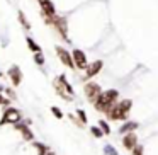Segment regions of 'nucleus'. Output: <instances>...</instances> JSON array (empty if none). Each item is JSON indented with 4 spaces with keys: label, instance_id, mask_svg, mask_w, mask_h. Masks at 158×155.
<instances>
[{
    "label": "nucleus",
    "instance_id": "nucleus-1",
    "mask_svg": "<svg viewBox=\"0 0 158 155\" xmlns=\"http://www.w3.org/2000/svg\"><path fill=\"white\" fill-rule=\"evenodd\" d=\"M131 107H133V101L131 99H123V101H116L112 106H109L104 114L109 121H124L131 113Z\"/></svg>",
    "mask_w": 158,
    "mask_h": 155
},
{
    "label": "nucleus",
    "instance_id": "nucleus-2",
    "mask_svg": "<svg viewBox=\"0 0 158 155\" xmlns=\"http://www.w3.org/2000/svg\"><path fill=\"white\" fill-rule=\"evenodd\" d=\"M116 101H119V90L117 89H109V90H102L92 104H94V107H95L97 111L104 113V111H106L109 106H112Z\"/></svg>",
    "mask_w": 158,
    "mask_h": 155
},
{
    "label": "nucleus",
    "instance_id": "nucleus-3",
    "mask_svg": "<svg viewBox=\"0 0 158 155\" xmlns=\"http://www.w3.org/2000/svg\"><path fill=\"white\" fill-rule=\"evenodd\" d=\"M53 87H55L56 94H58L61 99L65 101H72L73 96H75V90H73V87L70 85V82L66 80L65 75H58L55 80H53Z\"/></svg>",
    "mask_w": 158,
    "mask_h": 155
},
{
    "label": "nucleus",
    "instance_id": "nucleus-4",
    "mask_svg": "<svg viewBox=\"0 0 158 155\" xmlns=\"http://www.w3.org/2000/svg\"><path fill=\"white\" fill-rule=\"evenodd\" d=\"M22 119V113L17 109V107H12V106H7L2 113V118H0V126L4 124H15L17 121Z\"/></svg>",
    "mask_w": 158,
    "mask_h": 155
},
{
    "label": "nucleus",
    "instance_id": "nucleus-5",
    "mask_svg": "<svg viewBox=\"0 0 158 155\" xmlns=\"http://www.w3.org/2000/svg\"><path fill=\"white\" fill-rule=\"evenodd\" d=\"M49 26H53V28L56 29V32H58L65 41H68V22H66L65 17L55 15V17H51V21H49Z\"/></svg>",
    "mask_w": 158,
    "mask_h": 155
},
{
    "label": "nucleus",
    "instance_id": "nucleus-6",
    "mask_svg": "<svg viewBox=\"0 0 158 155\" xmlns=\"http://www.w3.org/2000/svg\"><path fill=\"white\" fill-rule=\"evenodd\" d=\"M39 2V7H41V15L43 19L46 21V24H49L51 17L56 15V9H55V4H53L51 0H38Z\"/></svg>",
    "mask_w": 158,
    "mask_h": 155
},
{
    "label": "nucleus",
    "instance_id": "nucleus-7",
    "mask_svg": "<svg viewBox=\"0 0 158 155\" xmlns=\"http://www.w3.org/2000/svg\"><path fill=\"white\" fill-rule=\"evenodd\" d=\"M72 60H73L75 68L80 70V72H83V70H85V67L89 65V60H87L85 51H82V50H78V48L72 51Z\"/></svg>",
    "mask_w": 158,
    "mask_h": 155
},
{
    "label": "nucleus",
    "instance_id": "nucleus-8",
    "mask_svg": "<svg viewBox=\"0 0 158 155\" xmlns=\"http://www.w3.org/2000/svg\"><path fill=\"white\" fill-rule=\"evenodd\" d=\"M104 68V62L102 60H95V62H92V63H89V65L85 67V75H83V79L85 80H90V79H94L95 75H99L100 73V70Z\"/></svg>",
    "mask_w": 158,
    "mask_h": 155
},
{
    "label": "nucleus",
    "instance_id": "nucleus-9",
    "mask_svg": "<svg viewBox=\"0 0 158 155\" xmlns=\"http://www.w3.org/2000/svg\"><path fill=\"white\" fill-rule=\"evenodd\" d=\"M83 92H85L87 99H89L90 102H94V101L97 99V96L102 92V89H100V85L97 82H87L85 85H83Z\"/></svg>",
    "mask_w": 158,
    "mask_h": 155
},
{
    "label": "nucleus",
    "instance_id": "nucleus-10",
    "mask_svg": "<svg viewBox=\"0 0 158 155\" xmlns=\"http://www.w3.org/2000/svg\"><path fill=\"white\" fill-rule=\"evenodd\" d=\"M56 55H58L60 62L63 63V65L66 67V68H75V65H73V60H72V53L68 51L66 48H63V46H56Z\"/></svg>",
    "mask_w": 158,
    "mask_h": 155
},
{
    "label": "nucleus",
    "instance_id": "nucleus-11",
    "mask_svg": "<svg viewBox=\"0 0 158 155\" xmlns=\"http://www.w3.org/2000/svg\"><path fill=\"white\" fill-rule=\"evenodd\" d=\"M14 130H17L26 141H31V143L34 141V133H32L31 126H29L27 123H21V121H17V123L14 124Z\"/></svg>",
    "mask_w": 158,
    "mask_h": 155
},
{
    "label": "nucleus",
    "instance_id": "nucleus-12",
    "mask_svg": "<svg viewBox=\"0 0 158 155\" xmlns=\"http://www.w3.org/2000/svg\"><path fill=\"white\" fill-rule=\"evenodd\" d=\"M7 77H9V80H10V84L14 87L21 85V82H22V72H21V68H19L17 65H12L10 68L7 70Z\"/></svg>",
    "mask_w": 158,
    "mask_h": 155
},
{
    "label": "nucleus",
    "instance_id": "nucleus-13",
    "mask_svg": "<svg viewBox=\"0 0 158 155\" xmlns=\"http://www.w3.org/2000/svg\"><path fill=\"white\" fill-rule=\"evenodd\" d=\"M138 145V135L134 133H124L123 136V147L126 148V150H133L134 147Z\"/></svg>",
    "mask_w": 158,
    "mask_h": 155
},
{
    "label": "nucleus",
    "instance_id": "nucleus-14",
    "mask_svg": "<svg viewBox=\"0 0 158 155\" xmlns=\"http://www.w3.org/2000/svg\"><path fill=\"white\" fill-rule=\"evenodd\" d=\"M136 130H138V123H136V121H126L119 131L124 135V133H133V131H136Z\"/></svg>",
    "mask_w": 158,
    "mask_h": 155
},
{
    "label": "nucleus",
    "instance_id": "nucleus-15",
    "mask_svg": "<svg viewBox=\"0 0 158 155\" xmlns=\"http://www.w3.org/2000/svg\"><path fill=\"white\" fill-rule=\"evenodd\" d=\"M26 43H27V48L31 50L32 53H38V51H41V46H39L38 43H36L34 39L31 38V36H27V38H26Z\"/></svg>",
    "mask_w": 158,
    "mask_h": 155
},
{
    "label": "nucleus",
    "instance_id": "nucleus-16",
    "mask_svg": "<svg viewBox=\"0 0 158 155\" xmlns=\"http://www.w3.org/2000/svg\"><path fill=\"white\" fill-rule=\"evenodd\" d=\"M17 15H19V22H21V26L26 29V31H29V29H31V24H29V21H27V17H26V14H24L22 11H19Z\"/></svg>",
    "mask_w": 158,
    "mask_h": 155
},
{
    "label": "nucleus",
    "instance_id": "nucleus-17",
    "mask_svg": "<svg viewBox=\"0 0 158 155\" xmlns=\"http://www.w3.org/2000/svg\"><path fill=\"white\" fill-rule=\"evenodd\" d=\"M32 145H34V148L38 150V155H46L49 152V148L46 147L44 143H39V141H32Z\"/></svg>",
    "mask_w": 158,
    "mask_h": 155
},
{
    "label": "nucleus",
    "instance_id": "nucleus-18",
    "mask_svg": "<svg viewBox=\"0 0 158 155\" xmlns=\"http://www.w3.org/2000/svg\"><path fill=\"white\" fill-rule=\"evenodd\" d=\"M97 126L100 128V131H102V135H110V126H109V123H107L106 119H100Z\"/></svg>",
    "mask_w": 158,
    "mask_h": 155
},
{
    "label": "nucleus",
    "instance_id": "nucleus-19",
    "mask_svg": "<svg viewBox=\"0 0 158 155\" xmlns=\"http://www.w3.org/2000/svg\"><path fill=\"white\" fill-rule=\"evenodd\" d=\"M77 116H78V124H87L89 118H87V114L83 109H77Z\"/></svg>",
    "mask_w": 158,
    "mask_h": 155
},
{
    "label": "nucleus",
    "instance_id": "nucleus-20",
    "mask_svg": "<svg viewBox=\"0 0 158 155\" xmlns=\"http://www.w3.org/2000/svg\"><path fill=\"white\" fill-rule=\"evenodd\" d=\"M34 62H36V65H39V67L44 65V56H43V53H41V51L34 53Z\"/></svg>",
    "mask_w": 158,
    "mask_h": 155
},
{
    "label": "nucleus",
    "instance_id": "nucleus-21",
    "mask_svg": "<svg viewBox=\"0 0 158 155\" xmlns=\"http://www.w3.org/2000/svg\"><path fill=\"white\" fill-rule=\"evenodd\" d=\"M104 152H106V155H119V153H117V150L112 147V145H106Z\"/></svg>",
    "mask_w": 158,
    "mask_h": 155
},
{
    "label": "nucleus",
    "instance_id": "nucleus-22",
    "mask_svg": "<svg viewBox=\"0 0 158 155\" xmlns=\"http://www.w3.org/2000/svg\"><path fill=\"white\" fill-rule=\"evenodd\" d=\"M90 133H92V136H95V138L102 136V131H100L99 126H92V128H90Z\"/></svg>",
    "mask_w": 158,
    "mask_h": 155
},
{
    "label": "nucleus",
    "instance_id": "nucleus-23",
    "mask_svg": "<svg viewBox=\"0 0 158 155\" xmlns=\"http://www.w3.org/2000/svg\"><path fill=\"white\" fill-rule=\"evenodd\" d=\"M51 113H53V116L58 118V119H61V118H63L61 109H60V107H56V106H53V107H51Z\"/></svg>",
    "mask_w": 158,
    "mask_h": 155
},
{
    "label": "nucleus",
    "instance_id": "nucleus-24",
    "mask_svg": "<svg viewBox=\"0 0 158 155\" xmlns=\"http://www.w3.org/2000/svg\"><path fill=\"white\" fill-rule=\"evenodd\" d=\"M131 153H133V155H144V150H143V147H141V145L138 143L136 147H134L133 150H131Z\"/></svg>",
    "mask_w": 158,
    "mask_h": 155
},
{
    "label": "nucleus",
    "instance_id": "nucleus-25",
    "mask_svg": "<svg viewBox=\"0 0 158 155\" xmlns=\"http://www.w3.org/2000/svg\"><path fill=\"white\" fill-rule=\"evenodd\" d=\"M9 102H10V99L5 97L4 94H0V106H9Z\"/></svg>",
    "mask_w": 158,
    "mask_h": 155
},
{
    "label": "nucleus",
    "instance_id": "nucleus-26",
    "mask_svg": "<svg viewBox=\"0 0 158 155\" xmlns=\"http://www.w3.org/2000/svg\"><path fill=\"white\" fill-rule=\"evenodd\" d=\"M0 94H4V87L0 85Z\"/></svg>",
    "mask_w": 158,
    "mask_h": 155
},
{
    "label": "nucleus",
    "instance_id": "nucleus-27",
    "mask_svg": "<svg viewBox=\"0 0 158 155\" xmlns=\"http://www.w3.org/2000/svg\"><path fill=\"white\" fill-rule=\"evenodd\" d=\"M46 155H55V153H53V152H48V153H46Z\"/></svg>",
    "mask_w": 158,
    "mask_h": 155
},
{
    "label": "nucleus",
    "instance_id": "nucleus-28",
    "mask_svg": "<svg viewBox=\"0 0 158 155\" xmlns=\"http://www.w3.org/2000/svg\"><path fill=\"white\" fill-rule=\"evenodd\" d=\"M0 77H2V73H0Z\"/></svg>",
    "mask_w": 158,
    "mask_h": 155
}]
</instances>
